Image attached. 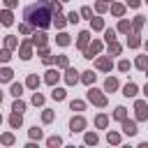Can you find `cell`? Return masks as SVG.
Segmentation results:
<instances>
[{"label": "cell", "instance_id": "cell-1", "mask_svg": "<svg viewBox=\"0 0 148 148\" xmlns=\"http://www.w3.org/2000/svg\"><path fill=\"white\" fill-rule=\"evenodd\" d=\"M60 5L58 2H46V0H37L35 5H28L23 9V18L30 23V25H37V28H49L51 25V14L58 12Z\"/></svg>", "mask_w": 148, "mask_h": 148}, {"label": "cell", "instance_id": "cell-2", "mask_svg": "<svg viewBox=\"0 0 148 148\" xmlns=\"http://www.w3.org/2000/svg\"><path fill=\"white\" fill-rule=\"evenodd\" d=\"M88 99H90V102H95L97 106H104V104H106V97H104L99 90H95V88H90V90H88Z\"/></svg>", "mask_w": 148, "mask_h": 148}, {"label": "cell", "instance_id": "cell-3", "mask_svg": "<svg viewBox=\"0 0 148 148\" xmlns=\"http://www.w3.org/2000/svg\"><path fill=\"white\" fill-rule=\"evenodd\" d=\"M123 132H125V134H130V136H134V134L139 132V130H136V123L125 118V120H123Z\"/></svg>", "mask_w": 148, "mask_h": 148}, {"label": "cell", "instance_id": "cell-4", "mask_svg": "<svg viewBox=\"0 0 148 148\" xmlns=\"http://www.w3.org/2000/svg\"><path fill=\"white\" fill-rule=\"evenodd\" d=\"M136 118L139 120H148V106H146V102H136Z\"/></svg>", "mask_w": 148, "mask_h": 148}, {"label": "cell", "instance_id": "cell-5", "mask_svg": "<svg viewBox=\"0 0 148 148\" xmlns=\"http://www.w3.org/2000/svg\"><path fill=\"white\" fill-rule=\"evenodd\" d=\"M69 127H72V132H83V127H86V120H83L81 116H79V118H72Z\"/></svg>", "mask_w": 148, "mask_h": 148}, {"label": "cell", "instance_id": "cell-6", "mask_svg": "<svg viewBox=\"0 0 148 148\" xmlns=\"http://www.w3.org/2000/svg\"><path fill=\"white\" fill-rule=\"evenodd\" d=\"M99 49H102V44H99V42H92V44L86 49V58H92V56H95Z\"/></svg>", "mask_w": 148, "mask_h": 148}, {"label": "cell", "instance_id": "cell-7", "mask_svg": "<svg viewBox=\"0 0 148 148\" xmlns=\"http://www.w3.org/2000/svg\"><path fill=\"white\" fill-rule=\"evenodd\" d=\"M76 74H79L76 69H67V76H65V79H67V83H69V86H74V83L79 81V76H76Z\"/></svg>", "mask_w": 148, "mask_h": 148}, {"label": "cell", "instance_id": "cell-8", "mask_svg": "<svg viewBox=\"0 0 148 148\" xmlns=\"http://www.w3.org/2000/svg\"><path fill=\"white\" fill-rule=\"evenodd\" d=\"M123 95H125V97H134V95H136V83H127L125 90H123Z\"/></svg>", "mask_w": 148, "mask_h": 148}, {"label": "cell", "instance_id": "cell-9", "mask_svg": "<svg viewBox=\"0 0 148 148\" xmlns=\"http://www.w3.org/2000/svg\"><path fill=\"white\" fill-rule=\"evenodd\" d=\"M12 76H14V72L9 67H2L0 69V81H12Z\"/></svg>", "mask_w": 148, "mask_h": 148}, {"label": "cell", "instance_id": "cell-10", "mask_svg": "<svg viewBox=\"0 0 148 148\" xmlns=\"http://www.w3.org/2000/svg\"><path fill=\"white\" fill-rule=\"evenodd\" d=\"M88 39H90V32H81V35H79V49H86Z\"/></svg>", "mask_w": 148, "mask_h": 148}, {"label": "cell", "instance_id": "cell-11", "mask_svg": "<svg viewBox=\"0 0 148 148\" xmlns=\"http://www.w3.org/2000/svg\"><path fill=\"white\" fill-rule=\"evenodd\" d=\"M21 58H23V60L30 58V42H25V44L21 46Z\"/></svg>", "mask_w": 148, "mask_h": 148}, {"label": "cell", "instance_id": "cell-12", "mask_svg": "<svg viewBox=\"0 0 148 148\" xmlns=\"http://www.w3.org/2000/svg\"><path fill=\"white\" fill-rule=\"evenodd\" d=\"M97 67H99V69H111V60H109V58H99V60H97Z\"/></svg>", "mask_w": 148, "mask_h": 148}, {"label": "cell", "instance_id": "cell-13", "mask_svg": "<svg viewBox=\"0 0 148 148\" xmlns=\"http://www.w3.org/2000/svg\"><path fill=\"white\" fill-rule=\"evenodd\" d=\"M25 83H28V88H37V86H39V79H37V74H30Z\"/></svg>", "mask_w": 148, "mask_h": 148}, {"label": "cell", "instance_id": "cell-14", "mask_svg": "<svg viewBox=\"0 0 148 148\" xmlns=\"http://www.w3.org/2000/svg\"><path fill=\"white\" fill-rule=\"evenodd\" d=\"M12 111H14V113H23V111H25V104H23L21 99H16L14 106H12Z\"/></svg>", "mask_w": 148, "mask_h": 148}, {"label": "cell", "instance_id": "cell-15", "mask_svg": "<svg viewBox=\"0 0 148 148\" xmlns=\"http://www.w3.org/2000/svg\"><path fill=\"white\" fill-rule=\"evenodd\" d=\"M0 18H2V25H12V21H14L9 12H2V14H0Z\"/></svg>", "mask_w": 148, "mask_h": 148}, {"label": "cell", "instance_id": "cell-16", "mask_svg": "<svg viewBox=\"0 0 148 148\" xmlns=\"http://www.w3.org/2000/svg\"><path fill=\"white\" fill-rule=\"evenodd\" d=\"M44 42H46V35L44 32H37L35 39H32V44H39V46H44Z\"/></svg>", "mask_w": 148, "mask_h": 148}, {"label": "cell", "instance_id": "cell-17", "mask_svg": "<svg viewBox=\"0 0 148 148\" xmlns=\"http://www.w3.org/2000/svg\"><path fill=\"white\" fill-rule=\"evenodd\" d=\"M58 76H60L58 72H49V74H46V83H49V86H53V83L58 81Z\"/></svg>", "mask_w": 148, "mask_h": 148}, {"label": "cell", "instance_id": "cell-18", "mask_svg": "<svg viewBox=\"0 0 148 148\" xmlns=\"http://www.w3.org/2000/svg\"><path fill=\"white\" fill-rule=\"evenodd\" d=\"M104 88H106V90H116V88H118V81L109 76V79H106V83H104Z\"/></svg>", "mask_w": 148, "mask_h": 148}, {"label": "cell", "instance_id": "cell-19", "mask_svg": "<svg viewBox=\"0 0 148 148\" xmlns=\"http://www.w3.org/2000/svg\"><path fill=\"white\" fill-rule=\"evenodd\" d=\"M21 92H23V86L21 83H12V95L14 97H21Z\"/></svg>", "mask_w": 148, "mask_h": 148}, {"label": "cell", "instance_id": "cell-20", "mask_svg": "<svg viewBox=\"0 0 148 148\" xmlns=\"http://www.w3.org/2000/svg\"><path fill=\"white\" fill-rule=\"evenodd\" d=\"M51 97H53V99H58V102H60V99H65V90H62V88H56V90H53V92H51Z\"/></svg>", "mask_w": 148, "mask_h": 148}, {"label": "cell", "instance_id": "cell-21", "mask_svg": "<svg viewBox=\"0 0 148 148\" xmlns=\"http://www.w3.org/2000/svg\"><path fill=\"white\" fill-rule=\"evenodd\" d=\"M125 111H127L125 106H118L116 113H113V118H116V120H125Z\"/></svg>", "mask_w": 148, "mask_h": 148}, {"label": "cell", "instance_id": "cell-22", "mask_svg": "<svg viewBox=\"0 0 148 148\" xmlns=\"http://www.w3.org/2000/svg\"><path fill=\"white\" fill-rule=\"evenodd\" d=\"M58 44H60V46H67V44H69V35L60 32V35H58Z\"/></svg>", "mask_w": 148, "mask_h": 148}, {"label": "cell", "instance_id": "cell-23", "mask_svg": "<svg viewBox=\"0 0 148 148\" xmlns=\"http://www.w3.org/2000/svg\"><path fill=\"white\" fill-rule=\"evenodd\" d=\"M9 125H12V127H18V125H21V113H14V116L9 118Z\"/></svg>", "mask_w": 148, "mask_h": 148}, {"label": "cell", "instance_id": "cell-24", "mask_svg": "<svg viewBox=\"0 0 148 148\" xmlns=\"http://www.w3.org/2000/svg\"><path fill=\"white\" fill-rule=\"evenodd\" d=\"M109 51H111L113 56H118V53H120V46L116 44V39H113V42H109Z\"/></svg>", "mask_w": 148, "mask_h": 148}, {"label": "cell", "instance_id": "cell-25", "mask_svg": "<svg viewBox=\"0 0 148 148\" xmlns=\"http://www.w3.org/2000/svg\"><path fill=\"white\" fill-rule=\"evenodd\" d=\"M136 67H139V69H146V67H148V58H146V56H141V58L136 60Z\"/></svg>", "mask_w": 148, "mask_h": 148}, {"label": "cell", "instance_id": "cell-26", "mask_svg": "<svg viewBox=\"0 0 148 148\" xmlns=\"http://www.w3.org/2000/svg\"><path fill=\"white\" fill-rule=\"evenodd\" d=\"M81 79H83V83H92V81H95V74H92V72H83Z\"/></svg>", "mask_w": 148, "mask_h": 148}, {"label": "cell", "instance_id": "cell-27", "mask_svg": "<svg viewBox=\"0 0 148 148\" xmlns=\"http://www.w3.org/2000/svg\"><path fill=\"white\" fill-rule=\"evenodd\" d=\"M90 23H92V28H95V30H102V28H104L102 18H90Z\"/></svg>", "mask_w": 148, "mask_h": 148}, {"label": "cell", "instance_id": "cell-28", "mask_svg": "<svg viewBox=\"0 0 148 148\" xmlns=\"http://www.w3.org/2000/svg\"><path fill=\"white\" fill-rule=\"evenodd\" d=\"M46 143H49V146H60V143H62V139H60V136H49V141H46Z\"/></svg>", "mask_w": 148, "mask_h": 148}, {"label": "cell", "instance_id": "cell-29", "mask_svg": "<svg viewBox=\"0 0 148 148\" xmlns=\"http://www.w3.org/2000/svg\"><path fill=\"white\" fill-rule=\"evenodd\" d=\"M9 58H12V53H9V49H2V51H0V60H2V62H7Z\"/></svg>", "mask_w": 148, "mask_h": 148}, {"label": "cell", "instance_id": "cell-30", "mask_svg": "<svg viewBox=\"0 0 148 148\" xmlns=\"http://www.w3.org/2000/svg\"><path fill=\"white\" fill-rule=\"evenodd\" d=\"M86 143H97V134H95V132L86 134Z\"/></svg>", "mask_w": 148, "mask_h": 148}, {"label": "cell", "instance_id": "cell-31", "mask_svg": "<svg viewBox=\"0 0 148 148\" xmlns=\"http://www.w3.org/2000/svg\"><path fill=\"white\" fill-rule=\"evenodd\" d=\"M106 139H109V143H118V141H120V136H118L116 132H109V136H106Z\"/></svg>", "mask_w": 148, "mask_h": 148}, {"label": "cell", "instance_id": "cell-32", "mask_svg": "<svg viewBox=\"0 0 148 148\" xmlns=\"http://www.w3.org/2000/svg\"><path fill=\"white\" fill-rule=\"evenodd\" d=\"M16 44H18V42H16V37H7V49H9V51H12Z\"/></svg>", "mask_w": 148, "mask_h": 148}, {"label": "cell", "instance_id": "cell-33", "mask_svg": "<svg viewBox=\"0 0 148 148\" xmlns=\"http://www.w3.org/2000/svg\"><path fill=\"white\" fill-rule=\"evenodd\" d=\"M32 104H44V97H42L39 92H35V95H32Z\"/></svg>", "mask_w": 148, "mask_h": 148}, {"label": "cell", "instance_id": "cell-34", "mask_svg": "<svg viewBox=\"0 0 148 148\" xmlns=\"http://www.w3.org/2000/svg\"><path fill=\"white\" fill-rule=\"evenodd\" d=\"M69 106H72V111H74V109H76V111H83V102H79V99H76V102H72Z\"/></svg>", "mask_w": 148, "mask_h": 148}, {"label": "cell", "instance_id": "cell-35", "mask_svg": "<svg viewBox=\"0 0 148 148\" xmlns=\"http://www.w3.org/2000/svg\"><path fill=\"white\" fill-rule=\"evenodd\" d=\"M30 136H32V139H42V130L32 127V130H30Z\"/></svg>", "mask_w": 148, "mask_h": 148}, {"label": "cell", "instance_id": "cell-36", "mask_svg": "<svg viewBox=\"0 0 148 148\" xmlns=\"http://www.w3.org/2000/svg\"><path fill=\"white\" fill-rule=\"evenodd\" d=\"M111 9H113V14H116V16H120V14L125 12V9H123V5H113Z\"/></svg>", "mask_w": 148, "mask_h": 148}, {"label": "cell", "instance_id": "cell-37", "mask_svg": "<svg viewBox=\"0 0 148 148\" xmlns=\"http://www.w3.org/2000/svg\"><path fill=\"white\" fill-rule=\"evenodd\" d=\"M56 25H58V28H62V25H65V18H62L58 12H56Z\"/></svg>", "mask_w": 148, "mask_h": 148}, {"label": "cell", "instance_id": "cell-38", "mask_svg": "<svg viewBox=\"0 0 148 148\" xmlns=\"http://www.w3.org/2000/svg\"><path fill=\"white\" fill-rule=\"evenodd\" d=\"M95 123H97V127H104V125H106V116H97Z\"/></svg>", "mask_w": 148, "mask_h": 148}, {"label": "cell", "instance_id": "cell-39", "mask_svg": "<svg viewBox=\"0 0 148 148\" xmlns=\"http://www.w3.org/2000/svg\"><path fill=\"white\" fill-rule=\"evenodd\" d=\"M67 21H69V23H76V21H79V14H76V12H72V14L67 16Z\"/></svg>", "mask_w": 148, "mask_h": 148}, {"label": "cell", "instance_id": "cell-40", "mask_svg": "<svg viewBox=\"0 0 148 148\" xmlns=\"http://www.w3.org/2000/svg\"><path fill=\"white\" fill-rule=\"evenodd\" d=\"M116 39V30H106V42H113Z\"/></svg>", "mask_w": 148, "mask_h": 148}, {"label": "cell", "instance_id": "cell-41", "mask_svg": "<svg viewBox=\"0 0 148 148\" xmlns=\"http://www.w3.org/2000/svg\"><path fill=\"white\" fill-rule=\"evenodd\" d=\"M118 67H120V72H127V69H130V62H127V60H120Z\"/></svg>", "mask_w": 148, "mask_h": 148}, {"label": "cell", "instance_id": "cell-42", "mask_svg": "<svg viewBox=\"0 0 148 148\" xmlns=\"http://www.w3.org/2000/svg\"><path fill=\"white\" fill-rule=\"evenodd\" d=\"M42 118H44V123H51V120H53V113H51V111H44Z\"/></svg>", "mask_w": 148, "mask_h": 148}, {"label": "cell", "instance_id": "cell-43", "mask_svg": "<svg viewBox=\"0 0 148 148\" xmlns=\"http://www.w3.org/2000/svg\"><path fill=\"white\" fill-rule=\"evenodd\" d=\"M2 143H14V136L12 134H2Z\"/></svg>", "mask_w": 148, "mask_h": 148}, {"label": "cell", "instance_id": "cell-44", "mask_svg": "<svg viewBox=\"0 0 148 148\" xmlns=\"http://www.w3.org/2000/svg\"><path fill=\"white\" fill-rule=\"evenodd\" d=\"M118 28H120L123 32H127V30H130V23H127V21H120V25H118Z\"/></svg>", "mask_w": 148, "mask_h": 148}, {"label": "cell", "instance_id": "cell-45", "mask_svg": "<svg viewBox=\"0 0 148 148\" xmlns=\"http://www.w3.org/2000/svg\"><path fill=\"white\" fill-rule=\"evenodd\" d=\"M58 65H60V67H67V58L60 56V58H58Z\"/></svg>", "mask_w": 148, "mask_h": 148}, {"label": "cell", "instance_id": "cell-46", "mask_svg": "<svg viewBox=\"0 0 148 148\" xmlns=\"http://www.w3.org/2000/svg\"><path fill=\"white\" fill-rule=\"evenodd\" d=\"M81 14H83V16H92V12H90V7H83V9H81Z\"/></svg>", "mask_w": 148, "mask_h": 148}, {"label": "cell", "instance_id": "cell-47", "mask_svg": "<svg viewBox=\"0 0 148 148\" xmlns=\"http://www.w3.org/2000/svg\"><path fill=\"white\" fill-rule=\"evenodd\" d=\"M127 5L130 7H139V0H127Z\"/></svg>", "mask_w": 148, "mask_h": 148}, {"label": "cell", "instance_id": "cell-48", "mask_svg": "<svg viewBox=\"0 0 148 148\" xmlns=\"http://www.w3.org/2000/svg\"><path fill=\"white\" fill-rule=\"evenodd\" d=\"M5 2H7V7H14L16 5V0H5Z\"/></svg>", "mask_w": 148, "mask_h": 148}, {"label": "cell", "instance_id": "cell-49", "mask_svg": "<svg viewBox=\"0 0 148 148\" xmlns=\"http://www.w3.org/2000/svg\"><path fill=\"white\" fill-rule=\"evenodd\" d=\"M143 95H146V97H148V83H146V88H143Z\"/></svg>", "mask_w": 148, "mask_h": 148}, {"label": "cell", "instance_id": "cell-50", "mask_svg": "<svg viewBox=\"0 0 148 148\" xmlns=\"http://www.w3.org/2000/svg\"><path fill=\"white\" fill-rule=\"evenodd\" d=\"M0 102H2V92H0Z\"/></svg>", "mask_w": 148, "mask_h": 148}, {"label": "cell", "instance_id": "cell-51", "mask_svg": "<svg viewBox=\"0 0 148 148\" xmlns=\"http://www.w3.org/2000/svg\"><path fill=\"white\" fill-rule=\"evenodd\" d=\"M146 46H148V44H146Z\"/></svg>", "mask_w": 148, "mask_h": 148}, {"label": "cell", "instance_id": "cell-52", "mask_svg": "<svg viewBox=\"0 0 148 148\" xmlns=\"http://www.w3.org/2000/svg\"><path fill=\"white\" fill-rule=\"evenodd\" d=\"M0 120H2V118H0Z\"/></svg>", "mask_w": 148, "mask_h": 148}, {"label": "cell", "instance_id": "cell-53", "mask_svg": "<svg viewBox=\"0 0 148 148\" xmlns=\"http://www.w3.org/2000/svg\"><path fill=\"white\" fill-rule=\"evenodd\" d=\"M146 2H148V0H146Z\"/></svg>", "mask_w": 148, "mask_h": 148}]
</instances>
